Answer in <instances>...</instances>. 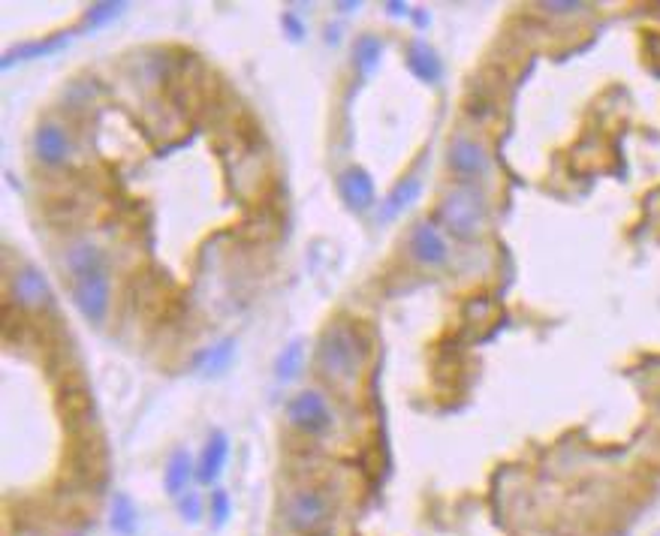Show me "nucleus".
<instances>
[{
    "mask_svg": "<svg viewBox=\"0 0 660 536\" xmlns=\"http://www.w3.org/2000/svg\"><path fill=\"white\" fill-rule=\"evenodd\" d=\"M67 40L70 37H49V40H40V43H25V46H16L7 58H4V70H10V67H16L19 61H37V58H43V55H52V52H58V49H64L67 46Z\"/></svg>",
    "mask_w": 660,
    "mask_h": 536,
    "instance_id": "16",
    "label": "nucleus"
},
{
    "mask_svg": "<svg viewBox=\"0 0 660 536\" xmlns=\"http://www.w3.org/2000/svg\"><path fill=\"white\" fill-rule=\"evenodd\" d=\"M287 527L299 536H317L320 530L329 527L332 521V503L323 491L317 488H299L287 497L284 509Z\"/></svg>",
    "mask_w": 660,
    "mask_h": 536,
    "instance_id": "4",
    "label": "nucleus"
},
{
    "mask_svg": "<svg viewBox=\"0 0 660 536\" xmlns=\"http://www.w3.org/2000/svg\"><path fill=\"white\" fill-rule=\"evenodd\" d=\"M341 199L350 211H368L374 205V178L362 166H350L338 175Z\"/></svg>",
    "mask_w": 660,
    "mask_h": 536,
    "instance_id": "10",
    "label": "nucleus"
},
{
    "mask_svg": "<svg viewBox=\"0 0 660 536\" xmlns=\"http://www.w3.org/2000/svg\"><path fill=\"white\" fill-rule=\"evenodd\" d=\"M284 25H287L290 31H296V40H302V25H299L293 16H284Z\"/></svg>",
    "mask_w": 660,
    "mask_h": 536,
    "instance_id": "24",
    "label": "nucleus"
},
{
    "mask_svg": "<svg viewBox=\"0 0 660 536\" xmlns=\"http://www.w3.org/2000/svg\"><path fill=\"white\" fill-rule=\"evenodd\" d=\"M13 299L25 311H40L52 302V287L43 272H37L34 265H25L22 272L13 278Z\"/></svg>",
    "mask_w": 660,
    "mask_h": 536,
    "instance_id": "7",
    "label": "nucleus"
},
{
    "mask_svg": "<svg viewBox=\"0 0 660 536\" xmlns=\"http://www.w3.org/2000/svg\"><path fill=\"white\" fill-rule=\"evenodd\" d=\"M317 365H320L323 377L332 383L356 380L359 368H362V344H359L356 332L344 323L329 326L317 344Z\"/></svg>",
    "mask_w": 660,
    "mask_h": 536,
    "instance_id": "2",
    "label": "nucleus"
},
{
    "mask_svg": "<svg viewBox=\"0 0 660 536\" xmlns=\"http://www.w3.org/2000/svg\"><path fill=\"white\" fill-rule=\"evenodd\" d=\"M275 371H278V380H293L299 371H302V344L296 341V344H290L281 356H278V362H275Z\"/></svg>",
    "mask_w": 660,
    "mask_h": 536,
    "instance_id": "19",
    "label": "nucleus"
},
{
    "mask_svg": "<svg viewBox=\"0 0 660 536\" xmlns=\"http://www.w3.org/2000/svg\"><path fill=\"white\" fill-rule=\"evenodd\" d=\"M437 220L444 223L456 238L474 241L486 229V202H483V196L474 187L459 184L444 199H440Z\"/></svg>",
    "mask_w": 660,
    "mask_h": 536,
    "instance_id": "3",
    "label": "nucleus"
},
{
    "mask_svg": "<svg viewBox=\"0 0 660 536\" xmlns=\"http://www.w3.org/2000/svg\"><path fill=\"white\" fill-rule=\"evenodd\" d=\"M233 356H236V344H233V341H224V344H214V347L202 350V353L196 356V365H199L205 374H220V371H227V365L233 362Z\"/></svg>",
    "mask_w": 660,
    "mask_h": 536,
    "instance_id": "17",
    "label": "nucleus"
},
{
    "mask_svg": "<svg viewBox=\"0 0 660 536\" xmlns=\"http://www.w3.org/2000/svg\"><path fill=\"white\" fill-rule=\"evenodd\" d=\"M447 163L459 178H480L489 172V151L471 136H456L447 148Z\"/></svg>",
    "mask_w": 660,
    "mask_h": 536,
    "instance_id": "6",
    "label": "nucleus"
},
{
    "mask_svg": "<svg viewBox=\"0 0 660 536\" xmlns=\"http://www.w3.org/2000/svg\"><path fill=\"white\" fill-rule=\"evenodd\" d=\"M230 509H233V503H230V494H227L224 488H214V491H211V521H214V527L227 524V518H230Z\"/></svg>",
    "mask_w": 660,
    "mask_h": 536,
    "instance_id": "21",
    "label": "nucleus"
},
{
    "mask_svg": "<svg viewBox=\"0 0 660 536\" xmlns=\"http://www.w3.org/2000/svg\"><path fill=\"white\" fill-rule=\"evenodd\" d=\"M290 422L305 434H326L332 428V410L320 392L305 389L290 401Z\"/></svg>",
    "mask_w": 660,
    "mask_h": 536,
    "instance_id": "5",
    "label": "nucleus"
},
{
    "mask_svg": "<svg viewBox=\"0 0 660 536\" xmlns=\"http://www.w3.org/2000/svg\"><path fill=\"white\" fill-rule=\"evenodd\" d=\"M380 58H383V40L374 37V34H362L356 43H353V67L362 79H368L377 67H380Z\"/></svg>",
    "mask_w": 660,
    "mask_h": 536,
    "instance_id": "14",
    "label": "nucleus"
},
{
    "mask_svg": "<svg viewBox=\"0 0 660 536\" xmlns=\"http://www.w3.org/2000/svg\"><path fill=\"white\" fill-rule=\"evenodd\" d=\"M386 13H392V16H404L407 7H404V4H386Z\"/></svg>",
    "mask_w": 660,
    "mask_h": 536,
    "instance_id": "25",
    "label": "nucleus"
},
{
    "mask_svg": "<svg viewBox=\"0 0 660 536\" xmlns=\"http://www.w3.org/2000/svg\"><path fill=\"white\" fill-rule=\"evenodd\" d=\"M407 67L410 73L425 82V85H434L444 76V64H440V55L425 43V40H413L410 43V52H407Z\"/></svg>",
    "mask_w": 660,
    "mask_h": 536,
    "instance_id": "12",
    "label": "nucleus"
},
{
    "mask_svg": "<svg viewBox=\"0 0 660 536\" xmlns=\"http://www.w3.org/2000/svg\"><path fill=\"white\" fill-rule=\"evenodd\" d=\"M540 10L549 13V16H573V13H582L588 7L579 4V0H546V4H540Z\"/></svg>",
    "mask_w": 660,
    "mask_h": 536,
    "instance_id": "22",
    "label": "nucleus"
},
{
    "mask_svg": "<svg viewBox=\"0 0 660 536\" xmlns=\"http://www.w3.org/2000/svg\"><path fill=\"white\" fill-rule=\"evenodd\" d=\"M410 250H413V259L422 262V265H444L450 250H447V241L444 235L437 232L434 223L428 220H419L410 232Z\"/></svg>",
    "mask_w": 660,
    "mask_h": 536,
    "instance_id": "8",
    "label": "nucleus"
},
{
    "mask_svg": "<svg viewBox=\"0 0 660 536\" xmlns=\"http://www.w3.org/2000/svg\"><path fill=\"white\" fill-rule=\"evenodd\" d=\"M178 509H181V515H184V521H190V524L202 518V500H199L196 494H181Z\"/></svg>",
    "mask_w": 660,
    "mask_h": 536,
    "instance_id": "23",
    "label": "nucleus"
},
{
    "mask_svg": "<svg viewBox=\"0 0 660 536\" xmlns=\"http://www.w3.org/2000/svg\"><path fill=\"white\" fill-rule=\"evenodd\" d=\"M112 530L121 533V536H133L136 533V509L130 503V497L118 494L115 503H112Z\"/></svg>",
    "mask_w": 660,
    "mask_h": 536,
    "instance_id": "18",
    "label": "nucleus"
},
{
    "mask_svg": "<svg viewBox=\"0 0 660 536\" xmlns=\"http://www.w3.org/2000/svg\"><path fill=\"white\" fill-rule=\"evenodd\" d=\"M34 154L46 166H64L70 160V136L58 124H40L34 133Z\"/></svg>",
    "mask_w": 660,
    "mask_h": 536,
    "instance_id": "9",
    "label": "nucleus"
},
{
    "mask_svg": "<svg viewBox=\"0 0 660 536\" xmlns=\"http://www.w3.org/2000/svg\"><path fill=\"white\" fill-rule=\"evenodd\" d=\"M124 10H127L124 4H94V7L88 10V16H85V28H88V31L103 28V25L115 22Z\"/></svg>",
    "mask_w": 660,
    "mask_h": 536,
    "instance_id": "20",
    "label": "nucleus"
},
{
    "mask_svg": "<svg viewBox=\"0 0 660 536\" xmlns=\"http://www.w3.org/2000/svg\"><path fill=\"white\" fill-rule=\"evenodd\" d=\"M419 193H422V181H419L416 175H410V178H404L401 184H395V190L389 193V199H386L383 208H380V220H392V217H398L401 211H407V208L419 199Z\"/></svg>",
    "mask_w": 660,
    "mask_h": 536,
    "instance_id": "13",
    "label": "nucleus"
},
{
    "mask_svg": "<svg viewBox=\"0 0 660 536\" xmlns=\"http://www.w3.org/2000/svg\"><path fill=\"white\" fill-rule=\"evenodd\" d=\"M227 458H230V443H227V434L214 431V434H211V440L205 443V449H202L199 461H196V479H199L202 485H211V482H214L220 473H224Z\"/></svg>",
    "mask_w": 660,
    "mask_h": 536,
    "instance_id": "11",
    "label": "nucleus"
},
{
    "mask_svg": "<svg viewBox=\"0 0 660 536\" xmlns=\"http://www.w3.org/2000/svg\"><path fill=\"white\" fill-rule=\"evenodd\" d=\"M67 268L73 278V299L91 326H103L109 314V268L94 241H79L67 250Z\"/></svg>",
    "mask_w": 660,
    "mask_h": 536,
    "instance_id": "1",
    "label": "nucleus"
},
{
    "mask_svg": "<svg viewBox=\"0 0 660 536\" xmlns=\"http://www.w3.org/2000/svg\"><path fill=\"white\" fill-rule=\"evenodd\" d=\"M190 476H193V458H190V452H187V449H175L172 458H169V464H166V476H163L166 491H169L172 497H181L184 488H187V482H190Z\"/></svg>",
    "mask_w": 660,
    "mask_h": 536,
    "instance_id": "15",
    "label": "nucleus"
}]
</instances>
